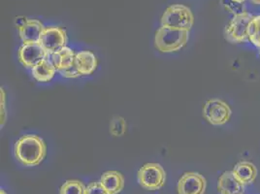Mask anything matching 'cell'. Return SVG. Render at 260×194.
<instances>
[{
    "mask_svg": "<svg viewBox=\"0 0 260 194\" xmlns=\"http://www.w3.org/2000/svg\"><path fill=\"white\" fill-rule=\"evenodd\" d=\"M14 154L23 166H37L47 155V145L38 135L25 134L15 143Z\"/></svg>",
    "mask_w": 260,
    "mask_h": 194,
    "instance_id": "cell-1",
    "label": "cell"
},
{
    "mask_svg": "<svg viewBox=\"0 0 260 194\" xmlns=\"http://www.w3.org/2000/svg\"><path fill=\"white\" fill-rule=\"evenodd\" d=\"M188 39V30L161 25L155 33L154 47L160 53H174L182 50Z\"/></svg>",
    "mask_w": 260,
    "mask_h": 194,
    "instance_id": "cell-2",
    "label": "cell"
},
{
    "mask_svg": "<svg viewBox=\"0 0 260 194\" xmlns=\"http://www.w3.org/2000/svg\"><path fill=\"white\" fill-rule=\"evenodd\" d=\"M160 22L163 26L190 31L194 23V16L187 6L183 4H174L166 8Z\"/></svg>",
    "mask_w": 260,
    "mask_h": 194,
    "instance_id": "cell-3",
    "label": "cell"
},
{
    "mask_svg": "<svg viewBox=\"0 0 260 194\" xmlns=\"http://www.w3.org/2000/svg\"><path fill=\"white\" fill-rule=\"evenodd\" d=\"M137 179L143 188L150 191L159 190L166 183V172L159 163L150 162L139 169Z\"/></svg>",
    "mask_w": 260,
    "mask_h": 194,
    "instance_id": "cell-4",
    "label": "cell"
},
{
    "mask_svg": "<svg viewBox=\"0 0 260 194\" xmlns=\"http://www.w3.org/2000/svg\"><path fill=\"white\" fill-rule=\"evenodd\" d=\"M252 19L253 16L248 12L233 16L225 26V38L231 43H243L249 40V26Z\"/></svg>",
    "mask_w": 260,
    "mask_h": 194,
    "instance_id": "cell-5",
    "label": "cell"
},
{
    "mask_svg": "<svg viewBox=\"0 0 260 194\" xmlns=\"http://www.w3.org/2000/svg\"><path fill=\"white\" fill-rule=\"evenodd\" d=\"M232 110L228 103L221 99L213 98L206 101L203 107V116L212 125H223L229 121Z\"/></svg>",
    "mask_w": 260,
    "mask_h": 194,
    "instance_id": "cell-6",
    "label": "cell"
},
{
    "mask_svg": "<svg viewBox=\"0 0 260 194\" xmlns=\"http://www.w3.org/2000/svg\"><path fill=\"white\" fill-rule=\"evenodd\" d=\"M67 33L64 28L60 26H46L41 34L39 43L49 56L60 49L67 47Z\"/></svg>",
    "mask_w": 260,
    "mask_h": 194,
    "instance_id": "cell-7",
    "label": "cell"
},
{
    "mask_svg": "<svg viewBox=\"0 0 260 194\" xmlns=\"http://www.w3.org/2000/svg\"><path fill=\"white\" fill-rule=\"evenodd\" d=\"M206 187V179L197 172L184 173L177 184L178 194H204Z\"/></svg>",
    "mask_w": 260,
    "mask_h": 194,
    "instance_id": "cell-8",
    "label": "cell"
},
{
    "mask_svg": "<svg viewBox=\"0 0 260 194\" xmlns=\"http://www.w3.org/2000/svg\"><path fill=\"white\" fill-rule=\"evenodd\" d=\"M49 54L44 50L43 47L39 42L22 43L18 51L19 61L24 67L32 69L35 65L41 61L45 57H48Z\"/></svg>",
    "mask_w": 260,
    "mask_h": 194,
    "instance_id": "cell-9",
    "label": "cell"
},
{
    "mask_svg": "<svg viewBox=\"0 0 260 194\" xmlns=\"http://www.w3.org/2000/svg\"><path fill=\"white\" fill-rule=\"evenodd\" d=\"M45 27L46 26H44L43 23L40 21L27 18L22 24L17 26L22 43L39 42Z\"/></svg>",
    "mask_w": 260,
    "mask_h": 194,
    "instance_id": "cell-10",
    "label": "cell"
},
{
    "mask_svg": "<svg viewBox=\"0 0 260 194\" xmlns=\"http://www.w3.org/2000/svg\"><path fill=\"white\" fill-rule=\"evenodd\" d=\"M219 194H244L245 185L239 181L232 171H225L217 181Z\"/></svg>",
    "mask_w": 260,
    "mask_h": 194,
    "instance_id": "cell-11",
    "label": "cell"
},
{
    "mask_svg": "<svg viewBox=\"0 0 260 194\" xmlns=\"http://www.w3.org/2000/svg\"><path fill=\"white\" fill-rule=\"evenodd\" d=\"M98 64V58L93 53L89 51L77 53L74 65L81 76L91 75L96 70Z\"/></svg>",
    "mask_w": 260,
    "mask_h": 194,
    "instance_id": "cell-12",
    "label": "cell"
},
{
    "mask_svg": "<svg viewBox=\"0 0 260 194\" xmlns=\"http://www.w3.org/2000/svg\"><path fill=\"white\" fill-rule=\"evenodd\" d=\"M99 182L108 191L109 194L120 193L124 187L123 175L115 170H110L103 173Z\"/></svg>",
    "mask_w": 260,
    "mask_h": 194,
    "instance_id": "cell-13",
    "label": "cell"
},
{
    "mask_svg": "<svg viewBox=\"0 0 260 194\" xmlns=\"http://www.w3.org/2000/svg\"><path fill=\"white\" fill-rule=\"evenodd\" d=\"M75 56V52L68 47H64L50 55L51 60L58 73L74 67Z\"/></svg>",
    "mask_w": 260,
    "mask_h": 194,
    "instance_id": "cell-14",
    "label": "cell"
},
{
    "mask_svg": "<svg viewBox=\"0 0 260 194\" xmlns=\"http://www.w3.org/2000/svg\"><path fill=\"white\" fill-rule=\"evenodd\" d=\"M33 78L39 82V83H48L53 80L56 69L53 64L51 58L45 57L41 61H39L37 64L35 65L31 69Z\"/></svg>",
    "mask_w": 260,
    "mask_h": 194,
    "instance_id": "cell-15",
    "label": "cell"
},
{
    "mask_svg": "<svg viewBox=\"0 0 260 194\" xmlns=\"http://www.w3.org/2000/svg\"><path fill=\"white\" fill-rule=\"evenodd\" d=\"M233 174L244 185L251 184L257 176V168L253 163L249 161L238 162L233 170Z\"/></svg>",
    "mask_w": 260,
    "mask_h": 194,
    "instance_id": "cell-16",
    "label": "cell"
},
{
    "mask_svg": "<svg viewBox=\"0 0 260 194\" xmlns=\"http://www.w3.org/2000/svg\"><path fill=\"white\" fill-rule=\"evenodd\" d=\"M87 187L79 180H67L59 189V194H86Z\"/></svg>",
    "mask_w": 260,
    "mask_h": 194,
    "instance_id": "cell-17",
    "label": "cell"
},
{
    "mask_svg": "<svg viewBox=\"0 0 260 194\" xmlns=\"http://www.w3.org/2000/svg\"><path fill=\"white\" fill-rule=\"evenodd\" d=\"M249 40L257 49L260 48V15L253 17L249 23Z\"/></svg>",
    "mask_w": 260,
    "mask_h": 194,
    "instance_id": "cell-18",
    "label": "cell"
},
{
    "mask_svg": "<svg viewBox=\"0 0 260 194\" xmlns=\"http://www.w3.org/2000/svg\"><path fill=\"white\" fill-rule=\"evenodd\" d=\"M126 128L127 125L125 119L122 117H115L110 124V133L115 137H119L126 132Z\"/></svg>",
    "mask_w": 260,
    "mask_h": 194,
    "instance_id": "cell-19",
    "label": "cell"
},
{
    "mask_svg": "<svg viewBox=\"0 0 260 194\" xmlns=\"http://www.w3.org/2000/svg\"><path fill=\"white\" fill-rule=\"evenodd\" d=\"M221 3L223 7L234 16L247 12L244 2H240L237 0H221Z\"/></svg>",
    "mask_w": 260,
    "mask_h": 194,
    "instance_id": "cell-20",
    "label": "cell"
},
{
    "mask_svg": "<svg viewBox=\"0 0 260 194\" xmlns=\"http://www.w3.org/2000/svg\"><path fill=\"white\" fill-rule=\"evenodd\" d=\"M86 194H109L100 182H92L87 186Z\"/></svg>",
    "mask_w": 260,
    "mask_h": 194,
    "instance_id": "cell-21",
    "label": "cell"
},
{
    "mask_svg": "<svg viewBox=\"0 0 260 194\" xmlns=\"http://www.w3.org/2000/svg\"><path fill=\"white\" fill-rule=\"evenodd\" d=\"M0 110H1V126L5 124L6 121V93L3 87L0 88Z\"/></svg>",
    "mask_w": 260,
    "mask_h": 194,
    "instance_id": "cell-22",
    "label": "cell"
},
{
    "mask_svg": "<svg viewBox=\"0 0 260 194\" xmlns=\"http://www.w3.org/2000/svg\"><path fill=\"white\" fill-rule=\"evenodd\" d=\"M59 74L62 76V77H64V78H78V77L81 76V74L78 72L75 65H74V67H72V68H70L68 70H64V71L59 72Z\"/></svg>",
    "mask_w": 260,
    "mask_h": 194,
    "instance_id": "cell-23",
    "label": "cell"
},
{
    "mask_svg": "<svg viewBox=\"0 0 260 194\" xmlns=\"http://www.w3.org/2000/svg\"><path fill=\"white\" fill-rule=\"evenodd\" d=\"M251 2L253 4H256V5H260V0H251Z\"/></svg>",
    "mask_w": 260,
    "mask_h": 194,
    "instance_id": "cell-24",
    "label": "cell"
},
{
    "mask_svg": "<svg viewBox=\"0 0 260 194\" xmlns=\"http://www.w3.org/2000/svg\"><path fill=\"white\" fill-rule=\"evenodd\" d=\"M0 194H7V193H6V191H5V190H4V189H2V188H1V189H0Z\"/></svg>",
    "mask_w": 260,
    "mask_h": 194,
    "instance_id": "cell-25",
    "label": "cell"
},
{
    "mask_svg": "<svg viewBox=\"0 0 260 194\" xmlns=\"http://www.w3.org/2000/svg\"><path fill=\"white\" fill-rule=\"evenodd\" d=\"M237 1H240V2H245L246 0H237Z\"/></svg>",
    "mask_w": 260,
    "mask_h": 194,
    "instance_id": "cell-26",
    "label": "cell"
},
{
    "mask_svg": "<svg viewBox=\"0 0 260 194\" xmlns=\"http://www.w3.org/2000/svg\"><path fill=\"white\" fill-rule=\"evenodd\" d=\"M258 53H259V55H260V48H259V49H258Z\"/></svg>",
    "mask_w": 260,
    "mask_h": 194,
    "instance_id": "cell-27",
    "label": "cell"
}]
</instances>
